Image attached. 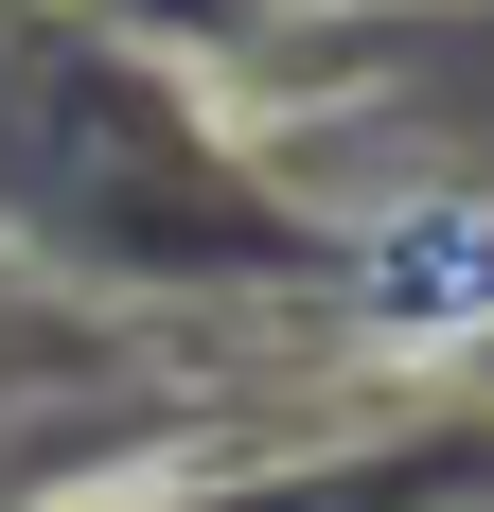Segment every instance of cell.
<instances>
[{"label": "cell", "instance_id": "6da1fadb", "mask_svg": "<svg viewBox=\"0 0 494 512\" xmlns=\"http://www.w3.org/2000/svg\"><path fill=\"white\" fill-rule=\"evenodd\" d=\"M389 283H406V318L442 336V318H459V230H406V265H389Z\"/></svg>", "mask_w": 494, "mask_h": 512}]
</instances>
